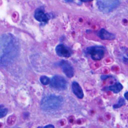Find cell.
Returning a JSON list of instances; mask_svg holds the SVG:
<instances>
[{"instance_id": "obj_3", "label": "cell", "mask_w": 128, "mask_h": 128, "mask_svg": "<svg viewBox=\"0 0 128 128\" xmlns=\"http://www.w3.org/2000/svg\"><path fill=\"white\" fill-rule=\"evenodd\" d=\"M98 9L103 13L108 14L116 10L120 4L118 0H100L96 2Z\"/></svg>"}, {"instance_id": "obj_5", "label": "cell", "mask_w": 128, "mask_h": 128, "mask_svg": "<svg viewBox=\"0 0 128 128\" xmlns=\"http://www.w3.org/2000/svg\"><path fill=\"white\" fill-rule=\"evenodd\" d=\"M86 52L90 55L91 58L94 60H100L104 56L103 48L98 46H94L88 48Z\"/></svg>"}, {"instance_id": "obj_17", "label": "cell", "mask_w": 128, "mask_h": 128, "mask_svg": "<svg viewBox=\"0 0 128 128\" xmlns=\"http://www.w3.org/2000/svg\"><path fill=\"white\" fill-rule=\"evenodd\" d=\"M44 128H55L54 126L52 124H48L44 127Z\"/></svg>"}, {"instance_id": "obj_13", "label": "cell", "mask_w": 128, "mask_h": 128, "mask_svg": "<svg viewBox=\"0 0 128 128\" xmlns=\"http://www.w3.org/2000/svg\"><path fill=\"white\" fill-rule=\"evenodd\" d=\"M40 82L44 85H47L50 84V79L46 76H42L40 77Z\"/></svg>"}, {"instance_id": "obj_6", "label": "cell", "mask_w": 128, "mask_h": 128, "mask_svg": "<svg viewBox=\"0 0 128 128\" xmlns=\"http://www.w3.org/2000/svg\"><path fill=\"white\" fill-rule=\"evenodd\" d=\"M59 66L62 70L63 72L67 77L71 78L74 76V68L72 65L68 61L65 60H61L59 63Z\"/></svg>"}, {"instance_id": "obj_4", "label": "cell", "mask_w": 128, "mask_h": 128, "mask_svg": "<svg viewBox=\"0 0 128 128\" xmlns=\"http://www.w3.org/2000/svg\"><path fill=\"white\" fill-rule=\"evenodd\" d=\"M67 85L66 80L61 76L56 75L50 80V86L56 90H64L67 88Z\"/></svg>"}, {"instance_id": "obj_8", "label": "cell", "mask_w": 128, "mask_h": 128, "mask_svg": "<svg viewBox=\"0 0 128 128\" xmlns=\"http://www.w3.org/2000/svg\"><path fill=\"white\" fill-rule=\"evenodd\" d=\"M34 16L35 19L38 21L44 22H47L50 18V16L48 14L45 13L40 8H37L35 10Z\"/></svg>"}, {"instance_id": "obj_7", "label": "cell", "mask_w": 128, "mask_h": 128, "mask_svg": "<svg viewBox=\"0 0 128 128\" xmlns=\"http://www.w3.org/2000/svg\"><path fill=\"white\" fill-rule=\"evenodd\" d=\"M56 54L61 57L68 58L72 54L71 50L66 46L64 44H59L56 47L55 49Z\"/></svg>"}, {"instance_id": "obj_14", "label": "cell", "mask_w": 128, "mask_h": 128, "mask_svg": "<svg viewBox=\"0 0 128 128\" xmlns=\"http://www.w3.org/2000/svg\"><path fill=\"white\" fill-rule=\"evenodd\" d=\"M125 102H126L124 99V98H121L118 100V101L116 104L113 105V108H118L122 106H124L125 104Z\"/></svg>"}, {"instance_id": "obj_11", "label": "cell", "mask_w": 128, "mask_h": 128, "mask_svg": "<svg viewBox=\"0 0 128 128\" xmlns=\"http://www.w3.org/2000/svg\"><path fill=\"white\" fill-rule=\"evenodd\" d=\"M122 88H123L122 85L120 82H116L114 84L109 86L107 88V90L112 91L114 93L117 94L120 92L122 90Z\"/></svg>"}, {"instance_id": "obj_2", "label": "cell", "mask_w": 128, "mask_h": 128, "mask_svg": "<svg viewBox=\"0 0 128 128\" xmlns=\"http://www.w3.org/2000/svg\"><path fill=\"white\" fill-rule=\"evenodd\" d=\"M62 96L50 94L42 98L40 102V106L45 111H52L58 109L62 104Z\"/></svg>"}, {"instance_id": "obj_16", "label": "cell", "mask_w": 128, "mask_h": 128, "mask_svg": "<svg viewBox=\"0 0 128 128\" xmlns=\"http://www.w3.org/2000/svg\"><path fill=\"white\" fill-rule=\"evenodd\" d=\"M110 77H112V76H101V78L103 80H104L108 78H110Z\"/></svg>"}, {"instance_id": "obj_15", "label": "cell", "mask_w": 128, "mask_h": 128, "mask_svg": "<svg viewBox=\"0 0 128 128\" xmlns=\"http://www.w3.org/2000/svg\"><path fill=\"white\" fill-rule=\"evenodd\" d=\"M8 110L6 108H2V106H0V118H2V117L4 116L8 113Z\"/></svg>"}, {"instance_id": "obj_9", "label": "cell", "mask_w": 128, "mask_h": 128, "mask_svg": "<svg viewBox=\"0 0 128 128\" xmlns=\"http://www.w3.org/2000/svg\"><path fill=\"white\" fill-rule=\"evenodd\" d=\"M98 36L104 40H112L115 38V35L104 28H101L98 32Z\"/></svg>"}, {"instance_id": "obj_10", "label": "cell", "mask_w": 128, "mask_h": 128, "mask_svg": "<svg viewBox=\"0 0 128 128\" xmlns=\"http://www.w3.org/2000/svg\"><path fill=\"white\" fill-rule=\"evenodd\" d=\"M72 89L73 93L79 98H82L84 97V92L80 84L76 82H72Z\"/></svg>"}, {"instance_id": "obj_12", "label": "cell", "mask_w": 128, "mask_h": 128, "mask_svg": "<svg viewBox=\"0 0 128 128\" xmlns=\"http://www.w3.org/2000/svg\"><path fill=\"white\" fill-rule=\"evenodd\" d=\"M120 55L122 60L125 62H128V48L122 47L120 52Z\"/></svg>"}, {"instance_id": "obj_18", "label": "cell", "mask_w": 128, "mask_h": 128, "mask_svg": "<svg viewBox=\"0 0 128 128\" xmlns=\"http://www.w3.org/2000/svg\"><path fill=\"white\" fill-rule=\"evenodd\" d=\"M124 97L125 99L128 101V92H127L124 94Z\"/></svg>"}, {"instance_id": "obj_19", "label": "cell", "mask_w": 128, "mask_h": 128, "mask_svg": "<svg viewBox=\"0 0 128 128\" xmlns=\"http://www.w3.org/2000/svg\"><path fill=\"white\" fill-rule=\"evenodd\" d=\"M38 128H42L41 127H38Z\"/></svg>"}, {"instance_id": "obj_1", "label": "cell", "mask_w": 128, "mask_h": 128, "mask_svg": "<svg viewBox=\"0 0 128 128\" xmlns=\"http://www.w3.org/2000/svg\"><path fill=\"white\" fill-rule=\"evenodd\" d=\"M19 50V44L10 33L1 35L0 38V62L2 66L11 64Z\"/></svg>"}]
</instances>
